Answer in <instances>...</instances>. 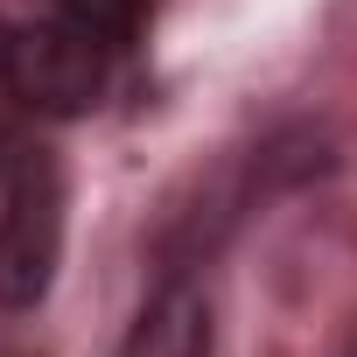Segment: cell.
Segmentation results:
<instances>
[{
	"label": "cell",
	"mask_w": 357,
	"mask_h": 357,
	"mask_svg": "<svg viewBox=\"0 0 357 357\" xmlns=\"http://www.w3.org/2000/svg\"><path fill=\"white\" fill-rule=\"evenodd\" d=\"M105 63H112V50L63 15L0 43V84L36 112H91L105 91Z\"/></svg>",
	"instance_id": "2"
},
{
	"label": "cell",
	"mask_w": 357,
	"mask_h": 357,
	"mask_svg": "<svg viewBox=\"0 0 357 357\" xmlns=\"http://www.w3.org/2000/svg\"><path fill=\"white\" fill-rule=\"evenodd\" d=\"M56 15L77 22L84 36H98L105 50H126L140 36V22L154 15V0H56Z\"/></svg>",
	"instance_id": "4"
},
{
	"label": "cell",
	"mask_w": 357,
	"mask_h": 357,
	"mask_svg": "<svg viewBox=\"0 0 357 357\" xmlns=\"http://www.w3.org/2000/svg\"><path fill=\"white\" fill-rule=\"evenodd\" d=\"M119 357H211V301L197 280H161L140 315H133V336Z\"/></svg>",
	"instance_id": "3"
},
{
	"label": "cell",
	"mask_w": 357,
	"mask_h": 357,
	"mask_svg": "<svg viewBox=\"0 0 357 357\" xmlns=\"http://www.w3.org/2000/svg\"><path fill=\"white\" fill-rule=\"evenodd\" d=\"M63 259V168L50 154H22L8 168L0 204V308H36Z\"/></svg>",
	"instance_id": "1"
},
{
	"label": "cell",
	"mask_w": 357,
	"mask_h": 357,
	"mask_svg": "<svg viewBox=\"0 0 357 357\" xmlns=\"http://www.w3.org/2000/svg\"><path fill=\"white\" fill-rule=\"evenodd\" d=\"M22 154H15V126H8V112H0V175H8Z\"/></svg>",
	"instance_id": "5"
}]
</instances>
